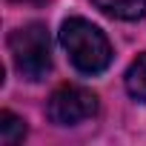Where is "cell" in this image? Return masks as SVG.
Masks as SVG:
<instances>
[{
    "instance_id": "6da1fadb",
    "label": "cell",
    "mask_w": 146,
    "mask_h": 146,
    "mask_svg": "<svg viewBox=\"0 0 146 146\" xmlns=\"http://www.w3.org/2000/svg\"><path fill=\"white\" fill-rule=\"evenodd\" d=\"M60 43L69 52L75 69L83 75H98L112 63V46L106 35L83 17H69L60 26Z\"/></svg>"
},
{
    "instance_id": "7a4b0ae2",
    "label": "cell",
    "mask_w": 146,
    "mask_h": 146,
    "mask_svg": "<svg viewBox=\"0 0 146 146\" xmlns=\"http://www.w3.org/2000/svg\"><path fill=\"white\" fill-rule=\"evenodd\" d=\"M9 52H12L15 69L29 80L46 78V72L52 69V43H49V32L43 23H29L12 32Z\"/></svg>"
},
{
    "instance_id": "3957f363",
    "label": "cell",
    "mask_w": 146,
    "mask_h": 146,
    "mask_svg": "<svg viewBox=\"0 0 146 146\" xmlns=\"http://www.w3.org/2000/svg\"><path fill=\"white\" fill-rule=\"evenodd\" d=\"M46 115L57 126H75V123H83L98 115V98H95V92H89L83 86L66 83L52 92V98L46 103Z\"/></svg>"
},
{
    "instance_id": "277c9868",
    "label": "cell",
    "mask_w": 146,
    "mask_h": 146,
    "mask_svg": "<svg viewBox=\"0 0 146 146\" xmlns=\"http://www.w3.org/2000/svg\"><path fill=\"white\" fill-rule=\"evenodd\" d=\"M92 3L103 15L117 20H137L146 15V0H92Z\"/></svg>"
},
{
    "instance_id": "5b68a950",
    "label": "cell",
    "mask_w": 146,
    "mask_h": 146,
    "mask_svg": "<svg viewBox=\"0 0 146 146\" xmlns=\"http://www.w3.org/2000/svg\"><path fill=\"white\" fill-rule=\"evenodd\" d=\"M126 92H129L135 100L146 103V52L137 54V57L132 60L129 72H126Z\"/></svg>"
},
{
    "instance_id": "8992f818",
    "label": "cell",
    "mask_w": 146,
    "mask_h": 146,
    "mask_svg": "<svg viewBox=\"0 0 146 146\" xmlns=\"http://www.w3.org/2000/svg\"><path fill=\"white\" fill-rule=\"evenodd\" d=\"M26 137V123L23 117L12 115V112H0V143L3 146H15Z\"/></svg>"
},
{
    "instance_id": "52a82bcc",
    "label": "cell",
    "mask_w": 146,
    "mask_h": 146,
    "mask_svg": "<svg viewBox=\"0 0 146 146\" xmlns=\"http://www.w3.org/2000/svg\"><path fill=\"white\" fill-rule=\"evenodd\" d=\"M17 3H32V6H37V3H46V0H17Z\"/></svg>"
}]
</instances>
